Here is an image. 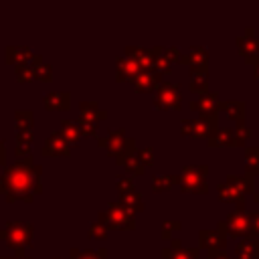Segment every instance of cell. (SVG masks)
Here are the masks:
<instances>
[{
	"instance_id": "4fadbf2b",
	"label": "cell",
	"mask_w": 259,
	"mask_h": 259,
	"mask_svg": "<svg viewBox=\"0 0 259 259\" xmlns=\"http://www.w3.org/2000/svg\"><path fill=\"white\" fill-rule=\"evenodd\" d=\"M103 251H71V259H103Z\"/></svg>"
},
{
	"instance_id": "6da1fadb",
	"label": "cell",
	"mask_w": 259,
	"mask_h": 259,
	"mask_svg": "<svg viewBox=\"0 0 259 259\" xmlns=\"http://www.w3.org/2000/svg\"><path fill=\"white\" fill-rule=\"evenodd\" d=\"M40 176H42V168L32 162V156L18 160L2 170L0 194H4L6 202H14V200L32 202L34 194H38L42 188Z\"/></svg>"
},
{
	"instance_id": "30bf717a",
	"label": "cell",
	"mask_w": 259,
	"mask_h": 259,
	"mask_svg": "<svg viewBox=\"0 0 259 259\" xmlns=\"http://www.w3.org/2000/svg\"><path fill=\"white\" fill-rule=\"evenodd\" d=\"M61 127H63V130H61L63 138H65L69 144H77V142H79V138H81V127H79V123H77V121L63 119Z\"/></svg>"
},
{
	"instance_id": "44dd1931",
	"label": "cell",
	"mask_w": 259,
	"mask_h": 259,
	"mask_svg": "<svg viewBox=\"0 0 259 259\" xmlns=\"http://www.w3.org/2000/svg\"><path fill=\"white\" fill-rule=\"evenodd\" d=\"M53 259H59V257H53Z\"/></svg>"
},
{
	"instance_id": "9a60e30c",
	"label": "cell",
	"mask_w": 259,
	"mask_h": 259,
	"mask_svg": "<svg viewBox=\"0 0 259 259\" xmlns=\"http://www.w3.org/2000/svg\"><path fill=\"white\" fill-rule=\"evenodd\" d=\"M105 233H107V231H105V227H103V225H99V223H93V225H91V229H89V235H91V237H97V239H103V237H105Z\"/></svg>"
},
{
	"instance_id": "ba28073f",
	"label": "cell",
	"mask_w": 259,
	"mask_h": 259,
	"mask_svg": "<svg viewBox=\"0 0 259 259\" xmlns=\"http://www.w3.org/2000/svg\"><path fill=\"white\" fill-rule=\"evenodd\" d=\"M47 109H57V111H65L69 109V93L67 91H49L42 99Z\"/></svg>"
},
{
	"instance_id": "ac0fdd59",
	"label": "cell",
	"mask_w": 259,
	"mask_h": 259,
	"mask_svg": "<svg viewBox=\"0 0 259 259\" xmlns=\"http://www.w3.org/2000/svg\"><path fill=\"white\" fill-rule=\"evenodd\" d=\"M253 219H255V225H257V231H259V214H255Z\"/></svg>"
},
{
	"instance_id": "8992f818",
	"label": "cell",
	"mask_w": 259,
	"mask_h": 259,
	"mask_svg": "<svg viewBox=\"0 0 259 259\" xmlns=\"http://www.w3.org/2000/svg\"><path fill=\"white\" fill-rule=\"evenodd\" d=\"M4 57H6V63L14 65V69H16V67L28 65L34 55H32V51L28 47H6Z\"/></svg>"
},
{
	"instance_id": "8fae6325",
	"label": "cell",
	"mask_w": 259,
	"mask_h": 259,
	"mask_svg": "<svg viewBox=\"0 0 259 259\" xmlns=\"http://www.w3.org/2000/svg\"><path fill=\"white\" fill-rule=\"evenodd\" d=\"M229 225H231V231L233 233H245L249 223H247V217L243 214V210H237L229 217Z\"/></svg>"
},
{
	"instance_id": "277c9868",
	"label": "cell",
	"mask_w": 259,
	"mask_h": 259,
	"mask_svg": "<svg viewBox=\"0 0 259 259\" xmlns=\"http://www.w3.org/2000/svg\"><path fill=\"white\" fill-rule=\"evenodd\" d=\"M101 219L109 227H115V229H132V225H134L130 208L127 206H121V204H111L109 210L101 214Z\"/></svg>"
},
{
	"instance_id": "52a82bcc",
	"label": "cell",
	"mask_w": 259,
	"mask_h": 259,
	"mask_svg": "<svg viewBox=\"0 0 259 259\" xmlns=\"http://www.w3.org/2000/svg\"><path fill=\"white\" fill-rule=\"evenodd\" d=\"M204 168H186L182 174V188L184 190H202L204 188Z\"/></svg>"
},
{
	"instance_id": "7402d4cb",
	"label": "cell",
	"mask_w": 259,
	"mask_h": 259,
	"mask_svg": "<svg viewBox=\"0 0 259 259\" xmlns=\"http://www.w3.org/2000/svg\"><path fill=\"white\" fill-rule=\"evenodd\" d=\"M0 174H2V168H0Z\"/></svg>"
},
{
	"instance_id": "7a4b0ae2",
	"label": "cell",
	"mask_w": 259,
	"mask_h": 259,
	"mask_svg": "<svg viewBox=\"0 0 259 259\" xmlns=\"http://www.w3.org/2000/svg\"><path fill=\"white\" fill-rule=\"evenodd\" d=\"M32 231L34 225L26 223V221H8L2 229H0V241H4L10 249L16 251V259H22L24 255V247L30 245L32 241Z\"/></svg>"
},
{
	"instance_id": "ffe728a7",
	"label": "cell",
	"mask_w": 259,
	"mask_h": 259,
	"mask_svg": "<svg viewBox=\"0 0 259 259\" xmlns=\"http://www.w3.org/2000/svg\"><path fill=\"white\" fill-rule=\"evenodd\" d=\"M0 259H16V257H0Z\"/></svg>"
},
{
	"instance_id": "5bb4252c",
	"label": "cell",
	"mask_w": 259,
	"mask_h": 259,
	"mask_svg": "<svg viewBox=\"0 0 259 259\" xmlns=\"http://www.w3.org/2000/svg\"><path fill=\"white\" fill-rule=\"evenodd\" d=\"M14 154H16L18 160H22V156H24V158H30V146H28V144H16Z\"/></svg>"
},
{
	"instance_id": "3957f363",
	"label": "cell",
	"mask_w": 259,
	"mask_h": 259,
	"mask_svg": "<svg viewBox=\"0 0 259 259\" xmlns=\"http://www.w3.org/2000/svg\"><path fill=\"white\" fill-rule=\"evenodd\" d=\"M14 119H16V132H14L16 144H28V146H30V142H32V138H34V134H32V125H34L32 111H28V109H18L16 115H14Z\"/></svg>"
},
{
	"instance_id": "5b68a950",
	"label": "cell",
	"mask_w": 259,
	"mask_h": 259,
	"mask_svg": "<svg viewBox=\"0 0 259 259\" xmlns=\"http://www.w3.org/2000/svg\"><path fill=\"white\" fill-rule=\"evenodd\" d=\"M42 154L45 156H67L69 154V142L63 138L61 132H53L45 142Z\"/></svg>"
},
{
	"instance_id": "9c48e42d",
	"label": "cell",
	"mask_w": 259,
	"mask_h": 259,
	"mask_svg": "<svg viewBox=\"0 0 259 259\" xmlns=\"http://www.w3.org/2000/svg\"><path fill=\"white\" fill-rule=\"evenodd\" d=\"M156 103L162 105V107H178L180 105V91L172 85H164L160 89V97H158Z\"/></svg>"
},
{
	"instance_id": "2e32d148",
	"label": "cell",
	"mask_w": 259,
	"mask_h": 259,
	"mask_svg": "<svg viewBox=\"0 0 259 259\" xmlns=\"http://www.w3.org/2000/svg\"><path fill=\"white\" fill-rule=\"evenodd\" d=\"M123 200L130 204V210L134 208V204H136L138 208L142 206V202H140V198H138V194H136V192H132V194H130V192H127V194H123Z\"/></svg>"
},
{
	"instance_id": "7c38bea8",
	"label": "cell",
	"mask_w": 259,
	"mask_h": 259,
	"mask_svg": "<svg viewBox=\"0 0 259 259\" xmlns=\"http://www.w3.org/2000/svg\"><path fill=\"white\" fill-rule=\"evenodd\" d=\"M259 249L257 241H245L243 245L237 247V255L239 259H255V251Z\"/></svg>"
},
{
	"instance_id": "e0dca14e",
	"label": "cell",
	"mask_w": 259,
	"mask_h": 259,
	"mask_svg": "<svg viewBox=\"0 0 259 259\" xmlns=\"http://www.w3.org/2000/svg\"><path fill=\"white\" fill-rule=\"evenodd\" d=\"M6 164V148H4V140H0V168H4Z\"/></svg>"
},
{
	"instance_id": "d6986e66",
	"label": "cell",
	"mask_w": 259,
	"mask_h": 259,
	"mask_svg": "<svg viewBox=\"0 0 259 259\" xmlns=\"http://www.w3.org/2000/svg\"><path fill=\"white\" fill-rule=\"evenodd\" d=\"M212 259H227L225 255H217V257H212Z\"/></svg>"
}]
</instances>
